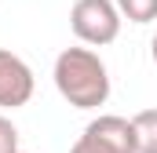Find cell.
I'll list each match as a JSON object with an SVG mask.
<instances>
[{"mask_svg":"<svg viewBox=\"0 0 157 153\" xmlns=\"http://www.w3.org/2000/svg\"><path fill=\"white\" fill-rule=\"evenodd\" d=\"M150 55H154V62H157V33H154V40H150Z\"/></svg>","mask_w":157,"mask_h":153,"instance_id":"ba28073f","label":"cell"},{"mask_svg":"<svg viewBox=\"0 0 157 153\" xmlns=\"http://www.w3.org/2000/svg\"><path fill=\"white\" fill-rule=\"evenodd\" d=\"M121 11V18L135 22V26H146L157 18V0H113Z\"/></svg>","mask_w":157,"mask_h":153,"instance_id":"8992f818","label":"cell"},{"mask_svg":"<svg viewBox=\"0 0 157 153\" xmlns=\"http://www.w3.org/2000/svg\"><path fill=\"white\" fill-rule=\"evenodd\" d=\"M33 69L26 58H18L15 51L0 47V110H18L33 99Z\"/></svg>","mask_w":157,"mask_h":153,"instance_id":"277c9868","label":"cell"},{"mask_svg":"<svg viewBox=\"0 0 157 153\" xmlns=\"http://www.w3.org/2000/svg\"><path fill=\"white\" fill-rule=\"evenodd\" d=\"M132 128H135V150L157 153V110H139L132 117Z\"/></svg>","mask_w":157,"mask_h":153,"instance_id":"5b68a950","label":"cell"},{"mask_svg":"<svg viewBox=\"0 0 157 153\" xmlns=\"http://www.w3.org/2000/svg\"><path fill=\"white\" fill-rule=\"evenodd\" d=\"M55 88L73 110H99L110 99V69L91 47H66L55 58Z\"/></svg>","mask_w":157,"mask_h":153,"instance_id":"6da1fadb","label":"cell"},{"mask_svg":"<svg viewBox=\"0 0 157 153\" xmlns=\"http://www.w3.org/2000/svg\"><path fill=\"white\" fill-rule=\"evenodd\" d=\"M70 153H139L135 150V128L128 117L99 113L95 120H88V128L70 146Z\"/></svg>","mask_w":157,"mask_h":153,"instance_id":"3957f363","label":"cell"},{"mask_svg":"<svg viewBox=\"0 0 157 153\" xmlns=\"http://www.w3.org/2000/svg\"><path fill=\"white\" fill-rule=\"evenodd\" d=\"M18 153H26V150H18Z\"/></svg>","mask_w":157,"mask_h":153,"instance_id":"9c48e42d","label":"cell"},{"mask_svg":"<svg viewBox=\"0 0 157 153\" xmlns=\"http://www.w3.org/2000/svg\"><path fill=\"white\" fill-rule=\"evenodd\" d=\"M0 153H18V128L0 113Z\"/></svg>","mask_w":157,"mask_h":153,"instance_id":"52a82bcc","label":"cell"},{"mask_svg":"<svg viewBox=\"0 0 157 153\" xmlns=\"http://www.w3.org/2000/svg\"><path fill=\"white\" fill-rule=\"evenodd\" d=\"M121 11L113 0H73L70 7V29L88 47H106L121 33Z\"/></svg>","mask_w":157,"mask_h":153,"instance_id":"7a4b0ae2","label":"cell"}]
</instances>
